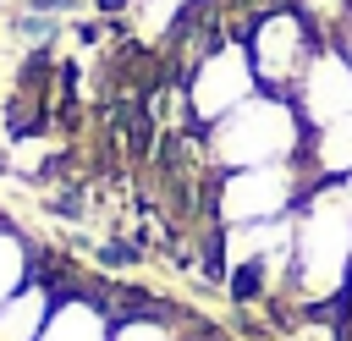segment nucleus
I'll list each match as a JSON object with an SVG mask.
<instances>
[{
  "label": "nucleus",
  "mask_w": 352,
  "mask_h": 341,
  "mask_svg": "<svg viewBox=\"0 0 352 341\" xmlns=\"http://www.w3.org/2000/svg\"><path fill=\"white\" fill-rule=\"evenodd\" d=\"M346 270H352V187L324 176L292 209V292L302 302L341 297Z\"/></svg>",
  "instance_id": "f257e3e1"
},
{
  "label": "nucleus",
  "mask_w": 352,
  "mask_h": 341,
  "mask_svg": "<svg viewBox=\"0 0 352 341\" xmlns=\"http://www.w3.org/2000/svg\"><path fill=\"white\" fill-rule=\"evenodd\" d=\"M308 148V126L286 94H253L214 126H204V154L220 170H248V165H280Z\"/></svg>",
  "instance_id": "f03ea898"
},
{
  "label": "nucleus",
  "mask_w": 352,
  "mask_h": 341,
  "mask_svg": "<svg viewBox=\"0 0 352 341\" xmlns=\"http://www.w3.org/2000/svg\"><path fill=\"white\" fill-rule=\"evenodd\" d=\"M324 44H330L324 28H319L302 6H292V0L253 11V22L242 28V50H248V60H253L258 88H264V94H286V99H292L297 77L308 72V60H314Z\"/></svg>",
  "instance_id": "7ed1b4c3"
},
{
  "label": "nucleus",
  "mask_w": 352,
  "mask_h": 341,
  "mask_svg": "<svg viewBox=\"0 0 352 341\" xmlns=\"http://www.w3.org/2000/svg\"><path fill=\"white\" fill-rule=\"evenodd\" d=\"M319 187L308 154L280 160V165H248V170H226L214 182V220L220 226H258V220H280L292 214L308 192Z\"/></svg>",
  "instance_id": "20e7f679"
},
{
  "label": "nucleus",
  "mask_w": 352,
  "mask_h": 341,
  "mask_svg": "<svg viewBox=\"0 0 352 341\" xmlns=\"http://www.w3.org/2000/svg\"><path fill=\"white\" fill-rule=\"evenodd\" d=\"M182 94H187V121H192L198 132H204V126H214L220 116H231L242 99H253V94H258V77H253L248 50H242L236 38L214 44L209 55H198V60L187 66Z\"/></svg>",
  "instance_id": "39448f33"
},
{
  "label": "nucleus",
  "mask_w": 352,
  "mask_h": 341,
  "mask_svg": "<svg viewBox=\"0 0 352 341\" xmlns=\"http://www.w3.org/2000/svg\"><path fill=\"white\" fill-rule=\"evenodd\" d=\"M292 104H297V116H302L308 132L352 116V60H346L341 44H324V50L308 60V72H302L297 88H292Z\"/></svg>",
  "instance_id": "423d86ee"
},
{
  "label": "nucleus",
  "mask_w": 352,
  "mask_h": 341,
  "mask_svg": "<svg viewBox=\"0 0 352 341\" xmlns=\"http://www.w3.org/2000/svg\"><path fill=\"white\" fill-rule=\"evenodd\" d=\"M38 341H110V314L99 308L94 292H77V297H55Z\"/></svg>",
  "instance_id": "0eeeda50"
},
{
  "label": "nucleus",
  "mask_w": 352,
  "mask_h": 341,
  "mask_svg": "<svg viewBox=\"0 0 352 341\" xmlns=\"http://www.w3.org/2000/svg\"><path fill=\"white\" fill-rule=\"evenodd\" d=\"M50 308H55V297H50L38 280H28L22 292H11V297L0 302V341H38Z\"/></svg>",
  "instance_id": "6e6552de"
},
{
  "label": "nucleus",
  "mask_w": 352,
  "mask_h": 341,
  "mask_svg": "<svg viewBox=\"0 0 352 341\" xmlns=\"http://www.w3.org/2000/svg\"><path fill=\"white\" fill-rule=\"evenodd\" d=\"M308 165H314V176L324 182H352V116H341V121H330V126H319V132H308Z\"/></svg>",
  "instance_id": "1a4fd4ad"
},
{
  "label": "nucleus",
  "mask_w": 352,
  "mask_h": 341,
  "mask_svg": "<svg viewBox=\"0 0 352 341\" xmlns=\"http://www.w3.org/2000/svg\"><path fill=\"white\" fill-rule=\"evenodd\" d=\"M28 264H33V248L16 236V226H0V302L28 286Z\"/></svg>",
  "instance_id": "9d476101"
},
{
  "label": "nucleus",
  "mask_w": 352,
  "mask_h": 341,
  "mask_svg": "<svg viewBox=\"0 0 352 341\" xmlns=\"http://www.w3.org/2000/svg\"><path fill=\"white\" fill-rule=\"evenodd\" d=\"M110 341H182V330L170 319H160V314H143V319H116Z\"/></svg>",
  "instance_id": "9b49d317"
},
{
  "label": "nucleus",
  "mask_w": 352,
  "mask_h": 341,
  "mask_svg": "<svg viewBox=\"0 0 352 341\" xmlns=\"http://www.w3.org/2000/svg\"><path fill=\"white\" fill-rule=\"evenodd\" d=\"M99 264H110V270L138 264V248H132V242H104V248H99Z\"/></svg>",
  "instance_id": "f8f14e48"
},
{
  "label": "nucleus",
  "mask_w": 352,
  "mask_h": 341,
  "mask_svg": "<svg viewBox=\"0 0 352 341\" xmlns=\"http://www.w3.org/2000/svg\"><path fill=\"white\" fill-rule=\"evenodd\" d=\"M82 0H28V11H38V16H66V11H77Z\"/></svg>",
  "instance_id": "ddd939ff"
},
{
  "label": "nucleus",
  "mask_w": 352,
  "mask_h": 341,
  "mask_svg": "<svg viewBox=\"0 0 352 341\" xmlns=\"http://www.w3.org/2000/svg\"><path fill=\"white\" fill-rule=\"evenodd\" d=\"M72 33H77V44H99V38H104L99 22H72Z\"/></svg>",
  "instance_id": "4468645a"
},
{
  "label": "nucleus",
  "mask_w": 352,
  "mask_h": 341,
  "mask_svg": "<svg viewBox=\"0 0 352 341\" xmlns=\"http://www.w3.org/2000/svg\"><path fill=\"white\" fill-rule=\"evenodd\" d=\"M132 0H94V11H104V16H121Z\"/></svg>",
  "instance_id": "2eb2a0df"
},
{
  "label": "nucleus",
  "mask_w": 352,
  "mask_h": 341,
  "mask_svg": "<svg viewBox=\"0 0 352 341\" xmlns=\"http://www.w3.org/2000/svg\"><path fill=\"white\" fill-rule=\"evenodd\" d=\"M341 297H346V308H352V270H346V292H341Z\"/></svg>",
  "instance_id": "dca6fc26"
}]
</instances>
